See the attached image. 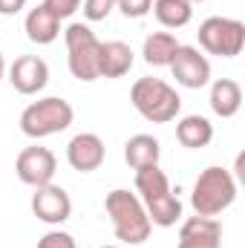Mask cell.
Wrapping results in <instances>:
<instances>
[{
    "label": "cell",
    "instance_id": "cell-1",
    "mask_svg": "<svg viewBox=\"0 0 245 248\" xmlns=\"http://www.w3.org/2000/svg\"><path fill=\"white\" fill-rule=\"evenodd\" d=\"M136 196L141 199L153 225L170 228L182 219V202L159 165H147L136 170Z\"/></svg>",
    "mask_w": 245,
    "mask_h": 248
},
{
    "label": "cell",
    "instance_id": "cell-2",
    "mask_svg": "<svg viewBox=\"0 0 245 248\" xmlns=\"http://www.w3.org/2000/svg\"><path fill=\"white\" fill-rule=\"evenodd\" d=\"M104 211L113 222V234L116 240L124 246H141L150 240V231H153V222L141 205V199L124 187H116L107 193L104 199Z\"/></svg>",
    "mask_w": 245,
    "mask_h": 248
},
{
    "label": "cell",
    "instance_id": "cell-3",
    "mask_svg": "<svg viewBox=\"0 0 245 248\" xmlns=\"http://www.w3.org/2000/svg\"><path fill=\"white\" fill-rule=\"evenodd\" d=\"M234 199H237V179L231 170L219 165L205 168L190 190V208L199 217H219L234 205Z\"/></svg>",
    "mask_w": 245,
    "mask_h": 248
},
{
    "label": "cell",
    "instance_id": "cell-4",
    "mask_svg": "<svg viewBox=\"0 0 245 248\" xmlns=\"http://www.w3.org/2000/svg\"><path fill=\"white\" fill-rule=\"evenodd\" d=\"M130 101L141 119L153 124H168L182 113V95L162 78H138L130 90Z\"/></svg>",
    "mask_w": 245,
    "mask_h": 248
},
{
    "label": "cell",
    "instance_id": "cell-5",
    "mask_svg": "<svg viewBox=\"0 0 245 248\" xmlns=\"http://www.w3.org/2000/svg\"><path fill=\"white\" fill-rule=\"evenodd\" d=\"M72 122H75L72 104L58 95H46L41 101H32L20 113V133L29 139H46V136L63 133Z\"/></svg>",
    "mask_w": 245,
    "mask_h": 248
},
{
    "label": "cell",
    "instance_id": "cell-6",
    "mask_svg": "<svg viewBox=\"0 0 245 248\" xmlns=\"http://www.w3.org/2000/svg\"><path fill=\"white\" fill-rule=\"evenodd\" d=\"M63 44H66V66H69L72 78H78L84 84L98 81L101 41L95 38V32L87 23H69L63 29Z\"/></svg>",
    "mask_w": 245,
    "mask_h": 248
},
{
    "label": "cell",
    "instance_id": "cell-7",
    "mask_svg": "<svg viewBox=\"0 0 245 248\" xmlns=\"http://www.w3.org/2000/svg\"><path fill=\"white\" fill-rule=\"evenodd\" d=\"M199 46L208 52V55H216V58H237L245 46V23L237 17H222V15H214V17H205L199 23Z\"/></svg>",
    "mask_w": 245,
    "mask_h": 248
},
{
    "label": "cell",
    "instance_id": "cell-8",
    "mask_svg": "<svg viewBox=\"0 0 245 248\" xmlns=\"http://www.w3.org/2000/svg\"><path fill=\"white\" fill-rule=\"evenodd\" d=\"M55 170H58V159L49 147H41V144H32V147H23L15 159V173L23 185L29 187H41L49 185L55 179Z\"/></svg>",
    "mask_w": 245,
    "mask_h": 248
},
{
    "label": "cell",
    "instance_id": "cell-9",
    "mask_svg": "<svg viewBox=\"0 0 245 248\" xmlns=\"http://www.w3.org/2000/svg\"><path fill=\"white\" fill-rule=\"evenodd\" d=\"M170 72H173L176 84L184 87V90H202V87L211 84V61L196 46L179 44V49L170 61Z\"/></svg>",
    "mask_w": 245,
    "mask_h": 248
},
{
    "label": "cell",
    "instance_id": "cell-10",
    "mask_svg": "<svg viewBox=\"0 0 245 248\" xmlns=\"http://www.w3.org/2000/svg\"><path fill=\"white\" fill-rule=\"evenodd\" d=\"M32 214L46 225H63L72 217V199L61 185H41L32 193Z\"/></svg>",
    "mask_w": 245,
    "mask_h": 248
},
{
    "label": "cell",
    "instance_id": "cell-11",
    "mask_svg": "<svg viewBox=\"0 0 245 248\" xmlns=\"http://www.w3.org/2000/svg\"><path fill=\"white\" fill-rule=\"evenodd\" d=\"M9 84L20 95H38L49 84V66L41 55H20L9 66Z\"/></svg>",
    "mask_w": 245,
    "mask_h": 248
},
{
    "label": "cell",
    "instance_id": "cell-12",
    "mask_svg": "<svg viewBox=\"0 0 245 248\" xmlns=\"http://www.w3.org/2000/svg\"><path fill=\"white\" fill-rule=\"evenodd\" d=\"M104 156H107V147H104V141H101L98 133H78L66 144V162L78 173L98 170L104 165Z\"/></svg>",
    "mask_w": 245,
    "mask_h": 248
},
{
    "label": "cell",
    "instance_id": "cell-13",
    "mask_svg": "<svg viewBox=\"0 0 245 248\" xmlns=\"http://www.w3.org/2000/svg\"><path fill=\"white\" fill-rule=\"evenodd\" d=\"M176 248H222V222L216 217H187Z\"/></svg>",
    "mask_w": 245,
    "mask_h": 248
},
{
    "label": "cell",
    "instance_id": "cell-14",
    "mask_svg": "<svg viewBox=\"0 0 245 248\" xmlns=\"http://www.w3.org/2000/svg\"><path fill=\"white\" fill-rule=\"evenodd\" d=\"M23 32L32 44L38 46H46V44H55L58 35H61V20L41 3L35 9L26 12V20H23Z\"/></svg>",
    "mask_w": 245,
    "mask_h": 248
},
{
    "label": "cell",
    "instance_id": "cell-15",
    "mask_svg": "<svg viewBox=\"0 0 245 248\" xmlns=\"http://www.w3.org/2000/svg\"><path fill=\"white\" fill-rule=\"evenodd\" d=\"M133 49L124 41H107L98 52V78H124L133 69Z\"/></svg>",
    "mask_w": 245,
    "mask_h": 248
},
{
    "label": "cell",
    "instance_id": "cell-16",
    "mask_svg": "<svg viewBox=\"0 0 245 248\" xmlns=\"http://www.w3.org/2000/svg\"><path fill=\"white\" fill-rule=\"evenodd\" d=\"M208 104L214 110V116L219 119H234L243 107V87L234 81V78H216L211 84V95H208Z\"/></svg>",
    "mask_w": 245,
    "mask_h": 248
},
{
    "label": "cell",
    "instance_id": "cell-17",
    "mask_svg": "<svg viewBox=\"0 0 245 248\" xmlns=\"http://www.w3.org/2000/svg\"><path fill=\"white\" fill-rule=\"evenodd\" d=\"M162 159V144L156 136H147V133H136L127 139L124 144V162L138 170V168H147V165H159Z\"/></svg>",
    "mask_w": 245,
    "mask_h": 248
},
{
    "label": "cell",
    "instance_id": "cell-18",
    "mask_svg": "<svg viewBox=\"0 0 245 248\" xmlns=\"http://www.w3.org/2000/svg\"><path fill=\"white\" fill-rule=\"evenodd\" d=\"M176 141L187 150H202L214 141V124L205 116H182L176 122Z\"/></svg>",
    "mask_w": 245,
    "mask_h": 248
},
{
    "label": "cell",
    "instance_id": "cell-19",
    "mask_svg": "<svg viewBox=\"0 0 245 248\" xmlns=\"http://www.w3.org/2000/svg\"><path fill=\"white\" fill-rule=\"evenodd\" d=\"M176 49H179V41L173 32H150L144 38L141 55H144V63H150V66H170Z\"/></svg>",
    "mask_w": 245,
    "mask_h": 248
},
{
    "label": "cell",
    "instance_id": "cell-20",
    "mask_svg": "<svg viewBox=\"0 0 245 248\" xmlns=\"http://www.w3.org/2000/svg\"><path fill=\"white\" fill-rule=\"evenodd\" d=\"M150 12L165 29H182L193 20V3L187 0H153Z\"/></svg>",
    "mask_w": 245,
    "mask_h": 248
},
{
    "label": "cell",
    "instance_id": "cell-21",
    "mask_svg": "<svg viewBox=\"0 0 245 248\" xmlns=\"http://www.w3.org/2000/svg\"><path fill=\"white\" fill-rule=\"evenodd\" d=\"M119 6V0H84V17L90 23H98V20H107V15Z\"/></svg>",
    "mask_w": 245,
    "mask_h": 248
},
{
    "label": "cell",
    "instance_id": "cell-22",
    "mask_svg": "<svg viewBox=\"0 0 245 248\" xmlns=\"http://www.w3.org/2000/svg\"><path fill=\"white\" fill-rule=\"evenodd\" d=\"M38 248H78V246H75V237H72V234L55 228V231H46V234L38 240Z\"/></svg>",
    "mask_w": 245,
    "mask_h": 248
},
{
    "label": "cell",
    "instance_id": "cell-23",
    "mask_svg": "<svg viewBox=\"0 0 245 248\" xmlns=\"http://www.w3.org/2000/svg\"><path fill=\"white\" fill-rule=\"evenodd\" d=\"M116 9L122 12L124 17H133V20H138V17L150 15V9H153V0H119V6H116Z\"/></svg>",
    "mask_w": 245,
    "mask_h": 248
},
{
    "label": "cell",
    "instance_id": "cell-24",
    "mask_svg": "<svg viewBox=\"0 0 245 248\" xmlns=\"http://www.w3.org/2000/svg\"><path fill=\"white\" fill-rule=\"evenodd\" d=\"M81 3L84 0H44V6L58 17V20H66V17H72L78 9H81Z\"/></svg>",
    "mask_w": 245,
    "mask_h": 248
},
{
    "label": "cell",
    "instance_id": "cell-25",
    "mask_svg": "<svg viewBox=\"0 0 245 248\" xmlns=\"http://www.w3.org/2000/svg\"><path fill=\"white\" fill-rule=\"evenodd\" d=\"M26 9V0H0V15L12 17V15H20Z\"/></svg>",
    "mask_w": 245,
    "mask_h": 248
},
{
    "label": "cell",
    "instance_id": "cell-26",
    "mask_svg": "<svg viewBox=\"0 0 245 248\" xmlns=\"http://www.w3.org/2000/svg\"><path fill=\"white\" fill-rule=\"evenodd\" d=\"M3 75H6V58H3V52H0V81H3Z\"/></svg>",
    "mask_w": 245,
    "mask_h": 248
},
{
    "label": "cell",
    "instance_id": "cell-27",
    "mask_svg": "<svg viewBox=\"0 0 245 248\" xmlns=\"http://www.w3.org/2000/svg\"><path fill=\"white\" fill-rule=\"evenodd\" d=\"M187 3H205V0H187Z\"/></svg>",
    "mask_w": 245,
    "mask_h": 248
},
{
    "label": "cell",
    "instance_id": "cell-28",
    "mask_svg": "<svg viewBox=\"0 0 245 248\" xmlns=\"http://www.w3.org/2000/svg\"><path fill=\"white\" fill-rule=\"evenodd\" d=\"M101 248H119V246H101Z\"/></svg>",
    "mask_w": 245,
    "mask_h": 248
}]
</instances>
